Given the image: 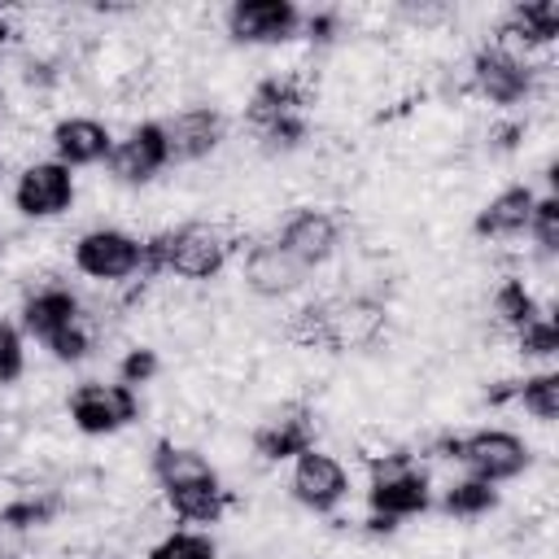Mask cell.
<instances>
[{
    "instance_id": "7c38bea8",
    "label": "cell",
    "mask_w": 559,
    "mask_h": 559,
    "mask_svg": "<svg viewBox=\"0 0 559 559\" xmlns=\"http://www.w3.org/2000/svg\"><path fill=\"white\" fill-rule=\"evenodd\" d=\"M314 441H319V419L306 402H284L249 437V445L262 463H293L297 454L314 450Z\"/></svg>"
},
{
    "instance_id": "30bf717a",
    "label": "cell",
    "mask_w": 559,
    "mask_h": 559,
    "mask_svg": "<svg viewBox=\"0 0 559 559\" xmlns=\"http://www.w3.org/2000/svg\"><path fill=\"white\" fill-rule=\"evenodd\" d=\"M288 493L297 507L314 511V515H328L336 511L345 498H349V472L336 454L328 450H306L293 459V472H288Z\"/></svg>"
},
{
    "instance_id": "ac0fdd59",
    "label": "cell",
    "mask_w": 559,
    "mask_h": 559,
    "mask_svg": "<svg viewBox=\"0 0 559 559\" xmlns=\"http://www.w3.org/2000/svg\"><path fill=\"white\" fill-rule=\"evenodd\" d=\"M306 100H310V87H306L301 74H266V79H258L253 92L245 96V122H249V131L258 135V131L275 127L280 118L301 114Z\"/></svg>"
},
{
    "instance_id": "484cf974",
    "label": "cell",
    "mask_w": 559,
    "mask_h": 559,
    "mask_svg": "<svg viewBox=\"0 0 559 559\" xmlns=\"http://www.w3.org/2000/svg\"><path fill=\"white\" fill-rule=\"evenodd\" d=\"M144 559H218V542L201 528H166Z\"/></svg>"
},
{
    "instance_id": "1f68e13d",
    "label": "cell",
    "mask_w": 559,
    "mask_h": 559,
    "mask_svg": "<svg viewBox=\"0 0 559 559\" xmlns=\"http://www.w3.org/2000/svg\"><path fill=\"white\" fill-rule=\"evenodd\" d=\"M306 135H310L306 114H288V118H280L275 127L258 131V144H262V153H293V148L306 144Z\"/></svg>"
},
{
    "instance_id": "f546056e",
    "label": "cell",
    "mask_w": 559,
    "mask_h": 559,
    "mask_svg": "<svg viewBox=\"0 0 559 559\" xmlns=\"http://www.w3.org/2000/svg\"><path fill=\"white\" fill-rule=\"evenodd\" d=\"M92 328H87V319H79V323H70V328H61L57 336H48L44 341V349L52 354V362H66V367H79L83 358H92Z\"/></svg>"
},
{
    "instance_id": "d4e9b609",
    "label": "cell",
    "mask_w": 559,
    "mask_h": 559,
    "mask_svg": "<svg viewBox=\"0 0 559 559\" xmlns=\"http://www.w3.org/2000/svg\"><path fill=\"white\" fill-rule=\"evenodd\" d=\"M515 406H524V415H533L537 424H555L559 419V371L542 367V371H528L520 376L515 384Z\"/></svg>"
},
{
    "instance_id": "2e32d148",
    "label": "cell",
    "mask_w": 559,
    "mask_h": 559,
    "mask_svg": "<svg viewBox=\"0 0 559 559\" xmlns=\"http://www.w3.org/2000/svg\"><path fill=\"white\" fill-rule=\"evenodd\" d=\"M367 507H371V515H389V520L424 515V511L432 507L428 472H415V467L406 463V467H393V472L371 476V485H367Z\"/></svg>"
},
{
    "instance_id": "83f0119b",
    "label": "cell",
    "mask_w": 559,
    "mask_h": 559,
    "mask_svg": "<svg viewBox=\"0 0 559 559\" xmlns=\"http://www.w3.org/2000/svg\"><path fill=\"white\" fill-rule=\"evenodd\" d=\"M528 236H533V245H537L542 258H555V253H559V197H555V192H542V197L533 201Z\"/></svg>"
},
{
    "instance_id": "836d02e7",
    "label": "cell",
    "mask_w": 559,
    "mask_h": 559,
    "mask_svg": "<svg viewBox=\"0 0 559 559\" xmlns=\"http://www.w3.org/2000/svg\"><path fill=\"white\" fill-rule=\"evenodd\" d=\"M524 135H528V127H524V122L502 118V122H493V127L485 131V148H489V153H498V157H507V153H515V148L524 144Z\"/></svg>"
},
{
    "instance_id": "d6a6232c",
    "label": "cell",
    "mask_w": 559,
    "mask_h": 559,
    "mask_svg": "<svg viewBox=\"0 0 559 559\" xmlns=\"http://www.w3.org/2000/svg\"><path fill=\"white\" fill-rule=\"evenodd\" d=\"M341 35V13L336 9H319V13H301V39H310L314 48L336 44Z\"/></svg>"
},
{
    "instance_id": "cb8c5ba5",
    "label": "cell",
    "mask_w": 559,
    "mask_h": 559,
    "mask_svg": "<svg viewBox=\"0 0 559 559\" xmlns=\"http://www.w3.org/2000/svg\"><path fill=\"white\" fill-rule=\"evenodd\" d=\"M502 493L498 485L489 480H476V476H463V480H450L445 493H441V511L454 515V520H485L489 511H498Z\"/></svg>"
},
{
    "instance_id": "4dcf8cb0",
    "label": "cell",
    "mask_w": 559,
    "mask_h": 559,
    "mask_svg": "<svg viewBox=\"0 0 559 559\" xmlns=\"http://www.w3.org/2000/svg\"><path fill=\"white\" fill-rule=\"evenodd\" d=\"M26 376V336L13 319H0V389Z\"/></svg>"
},
{
    "instance_id": "9a60e30c",
    "label": "cell",
    "mask_w": 559,
    "mask_h": 559,
    "mask_svg": "<svg viewBox=\"0 0 559 559\" xmlns=\"http://www.w3.org/2000/svg\"><path fill=\"white\" fill-rule=\"evenodd\" d=\"M79 319H83V301L70 284H35L17 306V328L22 336H35V341H48Z\"/></svg>"
},
{
    "instance_id": "8992f818",
    "label": "cell",
    "mask_w": 559,
    "mask_h": 559,
    "mask_svg": "<svg viewBox=\"0 0 559 559\" xmlns=\"http://www.w3.org/2000/svg\"><path fill=\"white\" fill-rule=\"evenodd\" d=\"M66 415L83 437H114L140 419V393L118 380H83L66 393Z\"/></svg>"
},
{
    "instance_id": "8d00e7d4",
    "label": "cell",
    "mask_w": 559,
    "mask_h": 559,
    "mask_svg": "<svg viewBox=\"0 0 559 559\" xmlns=\"http://www.w3.org/2000/svg\"><path fill=\"white\" fill-rule=\"evenodd\" d=\"M96 559H122V555H96Z\"/></svg>"
},
{
    "instance_id": "277c9868",
    "label": "cell",
    "mask_w": 559,
    "mask_h": 559,
    "mask_svg": "<svg viewBox=\"0 0 559 559\" xmlns=\"http://www.w3.org/2000/svg\"><path fill=\"white\" fill-rule=\"evenodd\" d=\"M74 197H79V179L57 157L26 162L17 170V179H13V188H9V205L26 223H52V218L70 214L74 210Z\"/></svg>"
},
{
    "instance_id": "74e56055",
    "label": "cell",
    "mask_w": 559,
    "mask_h": 559,
    "mask_svg": "<svg viewBox=\"0 0 559 559\" xmlns=\"http://www.w3.org/2000/svg\"><path fill=\"white\" fill-rule=\"evenodd\" d=\"M0 166H4V148H0Z\"/></svg>"
},
{
    "instance_id": "ba28073f",
    "label": "cell",
    "mask_w": 559,
    "mask_h": 559,
    "mask_svg": "<svg viewBox=\"0 0 559 559\" xmlns=\"http://www.w3.org/2000/svg\"><path fill=\"white\" fill-rule=\"evenodd\" d=\"M166 166H170V148L162 118H140L135 127H127V135L114 140V153L105 162L109 179L122 188H148Z\"/></svg>"
},
{
    "instance_id": "8fae6325",
    "label": "cell",
    "mask_w": 559,
    "mask_h": 559,
    "mask_svg": "<svg viewBox=\"0 0 559 559\" xmlns=\"http://www.w3.org/2000/svg\"><path fill=\"white\" fill-rule=\"evenodd\" d=\"M275 245L284 253H293L306 271H314L341 249V218L328 205H297L275 227Z\"/></svg>"
},
{
    "instance_id": "3957f363",
    "label": "cell",
    "mask_w": 559,
    "mask_h": 559,
    "mask_svg": "<svg viewBox=\"0 0 559 559\" xmlns=\"http://www.w3.org/2000/svg\"><path fill=\"white\" fill-rule=\"evenodd\" d=\"M70 262L83 280L92 284H131L144 266V236L127 231V227H114V223H100V227H87L74 236L70 245Z\"/></svg>"
},
{
    "instance_id": "6da1fadb",
    "label": "cell",
    "mask_w": 559,
    "mask_h": 559,
    "mask_svg": "<svg viewBox=\"0 0 559 559\" xmlns=\"http://www.w3.org/2000/svg\"><path fill=\"white\" fill-rule=\"evenodd\" d=\"M432 450L437 459H454L467 467V476L489 480V485L515 480L533 467V445L511 428H476L463 437H441Z\"/></svg>"
},
{
    "instance_id": "44dd1931",
    "label": "cell",
    "mask_w": 559,
    "mask_h": 559,
    "mask_svg": "<svg viewBox=\"0 0 559 559\" xmlns=\"http://www.w3.org/2000/svg\"><path fill=\"white\" fill-rule=\"evenodd\" d=\"M162 502H166V511H170L175 520H183V524H218V520L231 511L236 493L214 476V480H192V485L162 489Z\"/></svg>"
},
{
    "instance_id": "5b68a950",
    "label": "cell",
    "mask_w": 559,
    "mask_h": 559,
    "mask_svg": "<svg viewBox=\"0 0 559 559\" xmlns=\"http://www.w3.org/2000/svg\"><path fill=\"white\" fill-rule=\"evenodd\" d=\"M546 70H550V66H533L528 57H511V52L485 44V48H476L472 61H467V87H472L485 105L511 109V105H520V100H528V96L537 92V79H542Z\"/></svg>"
},
{
    "instance_id": "ffe728a7",
    "label": "cell",
    "mask_w": 559,
    "mask_h": 559,
    "mask_svg": "<svg viewBox=\"0 0 559 559\" xmlns=\"http://www.w3.org/2000/svg\"><path fill=\"white\" fill-rule=\"evenodd\" d=\"M148 476H153L162 489H175V485H192V480H214L218 467L210 463L205 450L183 445V441H175V437H162V441H153V450H148Z\"/></svg>"
},
{
    "instance_id": "9c48e42d",
    "label": "cell",
    "mask_w": 559,
    "mask_h": 559,
    "mask_svg": "<svg viewBox=\"0 0 559 559\" xmlns=\"http://www.w3.org/2000/svg\"><path fill=\"white\" fill-rule=\"evenodd\" d=\"M306 266L284 253L275 245V236H262V240H249L240 245V284L262 297V301H280V297H293L301 284H306Z\"/></svg>"
},
{
    "instance_id": "603a6c76",
    "label": "cell",
    "mask_w": 559,
    "mask_h": 559,
    "mask_svg": "<svg viewBox=\"0 0 559 559\" xmlns=\"http://www.w3.org/2000/svg\"><path fill=\"white\" fill-rule=\"evenodd\" d=\"M489 314H493L498 328H507L515 336L524 323H533L542 314V301H537V293L528 288L524 275H502L489 293Z\"/></svg>"
},
{
    "instance_id": "f1b7e54d",
    "label": "cell",
    "mask_w": 559,
    "mask_h": 559,
    "mask_svg": "<svg viewBox=\"0 0 559 559\" xmlns=\"http://www.w3.org/2000/svg\"><path fill=\"white\" fill-rule=\"evenodd\" d=\"M157 376H162V354L153 345H127V354L118 358V384H127V389L140 393Z\"/></svg>"
},
{
    "instance_id": "d6986e66",
    "label": "cell",
    "mask_w": 559,
    "mask_h": 559,
    "mask_svg": "<svg viewBox=\"0 0 559 559\" xmlns=\"http://www.w3.org/2000/svg\"><path fill=\"white\" fill-rule=\"evenodd\" d=\"M533 201L537 192L528 183H507L502 192H493L476 218H472V236L480 240H515L528 231V214H533Z\"/></svg>"
},
{
    "instance_id": "d590c367",
    "label": "cell",
    "mask_w": 559,
    "mask_h": 559,
    "mask_svg": "<svg viewBox=\"0 0 559 559\" xmlns=\"http://www.w3.org/2000/svg\"><path fill=\"white\" fill-rule=\"evenodd\" d=\"M13 35H17V31H13V17H9L4 9H0V52H4L9 44H13Z\"/></svg>"
},
{
    "instance_id": "e0dca14e",
    "label": "cell",
    "mask_w": 559,
    "mask_h": 559,
    "mask_svg": "<svg viewBox=\"0 0 559 559\" xmlns=\"http://www.w3.org/2000/svg\"><path fill=\"white\" fill-rule=\"evenodd\" d=\"M389 310L376 297L328 301V349H367L380 341Z\"/></svg>"
},
{
    "instance_id": "f35d334b",
    "label": "cell",
    "mask_w": 559,
    "mask_h": 559,
    "mask_svg": "<svg viewBox=\"0 0 559 559\" xmlns=\"http://www.w3.org/2000/svg\"><path fill=\"white\" fill-rule=\"evenodd\" d=\"M0 258H4V240H0Z\"/></svg>"
},
{
    "instance_id": "e575fe53",
    "label": "cell",
    "mask_w": 559,
    "mask_h": 559,
    "mask_svg": "<svg viewBox=\"0 0 559 559\" xmlns=\"http://www.w3.org/2000/svg\"><path fill=\"white\" fill-rule=\"evenodd\" d=\"M397 528H402V520H389V515H367L362 520V533L367 537H393Z\"/></svg>"
},
{
    "instance_id": "52a82bcc",
    "label": "cell",
    "mask_w": 559,
    "mask_h": 559,
    "mask_svg": "<svg viewBox=\"0 0 559 559\" xmlns=\"http://www.w3.org/2000/svg\"><path fill=\"white\" fill-rule=\"evenodd\" d=\"M223 31L245 48H280L301 35V9L293 0H236L223 13Z\"/></svg>"
},
{
    "instance_id": "4fadbf2b",
    "label": "cell",
    "mask_w": 559,
    "mask_h": 559,
    "mask_svg": "<svg viewBox=\"0 0 559 559\" xmlns=\"http://www.w3.org/2000/svg\"><path fill=\"white\" fill-rule=\"evenodd\" d=\"M162 131H166L170 162H205L210 153L223 148L227 118L214 105H188V109H175L170 118H162Z\"/></svg>"
},
{
    "instance_id": "5bb4252c",
    "label": "cell",
    "mask_w": 559,
    "mask_h": 559,
    "mask_svg": "<svg viewBox=\"0 0 559 559\" xmlns=\"http://www.w3.org/2000/svg\"><path fill=\"white\" fill-rule=\"evenodd\" d=\"M48 148L61 166L79 170V166H105L114 153V131L109 122L92 118V114H66L48 127Z\"/></svg>"
},
{
    "instance_id": "7a4b0ae2",
    "label": "cell",
    "mask_w": 559,
    "mask_h": 559,
    "mask_svg": "<svg viewBox=\"0 0 559 559\" xmlns=\"http://www.w3.org/2000/svg\"><path fill=\"white\" fill-rule=\"evenodd\" d=\"M240 249V236L223 223H179V227H162V258H166V275L188 280V284H205L214 280L231 253Z\"/></svg>"
},
{
    "instance_id": "7402d4cb",
    "label": "cell",
    "mask_w": 559,
    "mask_h": 559,
    "mask_svg": "<svg viewBox=\"0 0 559 559\" xmlns=\"http://www.w3.org/2000/svg\"><path fill=\"white\" fill-rule=\"evenodd\" d=\"M66 493L61 489H17L0 502V528L4 533H31V528H48L57 524V515L66 511Z\"/></svg>"
},
{
    "instance_id": "4316f807",
    "label": "cell",
    "mask_w": 559,
    "mask_h": 559,
    "mask_svg": "<svg viewBox=\"0 0 559 559\" xmlns=\"http://www.w3.org/2000/svg\"><path fill=\"white\" fill-rule=\"evenodd\" d=\"M515 354H520L524 362H550V358L559 354V323L542 310L533 323H524V328L515 332Z\"/></svg>"
}]
</instances>
